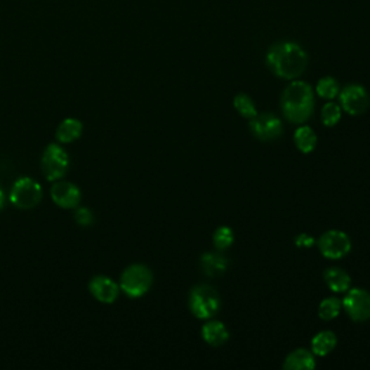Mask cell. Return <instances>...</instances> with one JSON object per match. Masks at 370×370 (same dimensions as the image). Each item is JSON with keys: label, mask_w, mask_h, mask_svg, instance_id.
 Here are the masks:
<instances>
[{"label": "cell", "mask_w": 370, "mask_h": 370, "mask_svg": "<svg viewBox=\"0 0 370 370\" xmlns=\"http://www.w3.org/2000/svg\"><path fill=\"white\" fill-rule=\"evenodd\" d=\"M234 242V233L230 227L227 226H221L218 227L214 234H213V243H214V248L218 251V252H223V251H227L230 246L233 244Z\"/></svg>", "instance_id": "obj_22"}, {"label": "cell", "mask_w": 370, "mask_h": 370, "mask_svg": "<svg viewBox=\"0 0 370 370\" xmlns=\"http://www.w3.org/2000/svg\"><path fill=\"white\" fill-rule=\"evenodd\" d=\"M338 98L341 105L340 107L352 116L363 114L370 105V97L366 88L360 84L346 86L343 90H340Z\"/></svg>", "instance_id": "obj_8"}, {"label": "cell", "mask_w": 370, "mask_h": 370, "mask_svg": "<svg viewBox=\"0 0 370 370\" xmlns=\"http://www.w3.org/2000/svg\"><path fill=\"white\" fill-rule=\"evenodd\" d=\"M337 346V337L330 330H323L317 333L311 340V350L314 356H327Z\"/></svg>", "instance_id": "obj_17"}, {"label": "cell", "mask_w": 370, "mask_h": 370, "mask_svg": "<svg viewBox=\"0 0 370 370\" xmlns=\"http://www.w3.org/2000/svg\"><path fill=\"white\" fill-rule=\"evenodd\" d=\"M9 197L16 209L31 210L37 207L42 200V187L35 180L23 177L15 181Z\"/></svg>", "instance_id": "obj_5"}, {"label": "cell", "mask_w": 370, "mask_h": 370, "mask_svg": "<svg viewBox=\"0 0 370 370\" xmlns=\"http://www.w3.org/2000/svg\"><path fill=\"white\" fill-rule=\"evenodd\" d=\"M249 128L252 133L263 142L275 140L284 132L281 119H278L272 113H258L253 119H251Z\"/></svg>", "instance_id": "obj_10"}, {"label": "cell", "mask_w": 370, "mask_h": 370, "mask_svg": "<svg viewBox=\"0 0 370 370\" xmlns=\"http://www.w3.org/2000/svg\"><path fill=\"white\" fill-rule=\"evenodd\" d=\"M324 281L334 292H348L352 285L350 275L341 267H329L324 270Z\"/></svg>", "instance_id": "obj_16"}, {"label": "cell", "mask_w": 370, "mask_h": 370, "mask_svg": "<svg viewBox=\"0 0 370 370\" xmlns=\"http://www.w3.org/2000/svg\"><path fill=\"white\" fill-rule=\"evenodd\" d=\"M318 249L326 259L338 260L352 251V240L341 230H329L318 239Z\"/></svg>", "instance_id": "obj_7"}, {"label": "cell", "mask_w": 370, "mask_h": 370, "mask_svg": "<svg viewBox=\"0 0 370 370\" xmlns=\"http://www.w3.org/2000/svg\"><path fill=\"white\" fill-rule=\"evenodd\" d=\"M88 289L93 297L102 304H113L120 292V286L109 277H94L90 284Z\"/></svg>", "instance_id": "obj_12"}, {"label": "cell", "mask_w": 370, "mask_h": 370, "mask_svg": "<svg viewBox=\"0 0 370 370\" xmlns=\"http://www.w3.org/2000/svg\"><path fill=\"white\" fill-rule=\"evenodd\" d=\"M201 336H203L204 341L207 344H210V346L220 348V346H223V344L229 340V330L221 322H217V319H211V322H209L203 326Z\"/></svg>", "instance_id": "obj_14"}, {"label": "cell", "mask_w": 370, "mask_h": 370, "mask_svg": "<svg viewBox=\"0 0 370 370\" xmlns=\"http://www.w3.org/2000/svg\"><path fill=\"white\" fill-rule=\"evenodd\" d=\"M51 199L61 209H76L81 201V191L76 184L58 181L51 188Z\"/></svg>", "instance_id": "obj_11"}, {"label": "cell", "mask_w": 370, "mask_h": 370, "mask_svg": "<svg viewBox=\"0 0 370 370\" xmlns=\"http://www.w3.org/2000/svg\"><path fill=\"white\" fill-rule=\"evenodd\" d=\"M154 282L152 270L145 265H131L128 266L120 277V289L125 292L129 298H140L151 289Z\"/></svg>", "instance_id": "obj_3"}, {"label": "cell", "mask_w": 370, "mask_h": 370, "mask_svg": "<svg viewBox=\"0 0 370 370\" xmlns=\"http://www.w3.org/2000/svg\"><path fill=\"white\" fill-rule=\"evenodd\" d=\"M266 64L279 79L295 80L307 70L308 55L301 45L284 41L269 48Z\"/></svg>", "instance_id": "obj_1"}, {"label": "cell", "mask_w": 370, "mask_h": 370, "mask_svg": "<svg viewBox=\"0 0 370 370\" xmlns=\"http://www.w3.org/2000/svg\"><path fill=\"white\" fill-rule=\"evenodd\" d=\"M4 206H5V194H4L2 188H0V210L4 209Z\"/></svg>", "instance_id": "obj_27"}, {"label": "cell", "mask_w": 370, "mask_h": 370, "mask_svg": "<svg viewBox=\"0 0 370 370\" xmlns=\"http://www.w3.org/2000/svg\"><path fill=\"white\" fill-rule=\"evenodd\" d=\"M341 119V107L333 102H329L322 109V120L326 126H336Z\"/></svg>", "instance_id": "obj_24"}, {"label": "cell", "mask_w": 370, "mask_h": 370, "mask_svg": "<svg viewBox=\"0 0 370 370\" xmlns=\"http://www.w3.org/2000/svg\"><path fill=\"white\" fill-rule=\"evenodd\" d=\"M74 218H76L77 225L80 226H90L94 223V214L87 207H79L76 210V214H74Z\"/></svg>", "instance_id": "obj_25"}, {"label": "cell", "mask_w": 370, "mask_h": 370, "mask_svg": "<svg viewBox=\"0 0 370 370\" xmlns=\"http://www.w3.org/2000/svg\"><path fill=\"white\" fill-rule=\"evenodd\" d=\"M201 270L207 277H218L225 274L229 266V260L220 252H206L200 258Z\"/></svg>", "instance_id": "obj_13"}, {"label": "cell", "mask_w": 370, "mask_h": 370, "mask_svg": "<svg viewBox=\"0 0 370 370\" xmlns=\"http://www.w3.org/2000/svg\"><path fill=\"white\" fill-rule=\"evenodd\" d=\"M293 142L303 154H311L318 143L315 132L308 126H301L293 133Z\"/></svg>", "instance_id": "obj_19"}, {"label": "cell", "mask_w": 370, "mask_h": 370, "mask_svg": "<svg viewBox=\"0 0 370 370\" xmlns=\"http://www.w3.org/2000/svg\"><path fill=\"white\" fill-rule=\"evenodd\" d=\"M188 307L192 315H195L197 318L210 319L220 310V297L213 286L200 284L194 286L190 292Z\"/></svg>", "instance_id": "obj_4"}, {"label": "cell", "mask_w": 370, "mask_h": 370, "mask_svg": "<svg viewBox=\"0 0 370 370\" xmlns=\"http://www.w3.org/2000/svg\"><path fill=\"white\" fill-rule=\"evenodd\" d=\"M315 367L314 353L307 349H297L291 352L284 363V369L286 370H311Z\"/></svg>", "instance_id": "obj_15"}, {"label": "cell", "mask_w": 370, "mask_h": 370, "mask_svg": "<svg viewBox=\"0 0 370 370\" xmlns=\"http://www.w3.org/2000/svg\"><path fill=\"white\" fill-rule=\"evenodd\" d=\"M314 91L305 81H292L282 93L281 105L285 117L291 123H305L314 113Z\"/></svg>", "instance_id": "obj_2"}, {"label": "cell", "mask_w": 370, "mask_h": 370, "mask_svg": "<svg viewBox=\"0 0 370 370\" xmlns=\"http://www.w3.org/2000/svg\"><path fill=\"white\" fill-rule=\"evenodd\" d=\"M295 246H298V248H304V249H310L315 244V239L307 233H300L297 237L293 239Z\"/></svg>", "instance_id": "obj_26"}, {"label": "cell", "mask_w": 370, "mask_h": 370, "mask_svg": "<svg viewBox=\"0 0 370 370\" xmlns=\"http://www.w3.org/2000/svg\"><path fill=\"white\" fill-rule=\"evenodd\" d=\"M341 310V301L338 298H326L322 301L318 307V315L324 322H330V319H334Z\"/></svg>", "instance_id": "obj_23"}, {"label": "cell", "mask_w": 370, "mask_h": 370, "mask_svg": "<svg viewBox=\"0 0 370 370\" xmlns=\"http://www.w3.org/2000/svg\"><path fill=\"white\" fill-rule=\"evenodd\" d=\"M233 105H234V109L240 113V116H243L244 119H253L256 114H258V110H256V106L253 103L252 98L248 95V94H237L234 97L233 100Z\"/></svg>", "instance_id": "obj_20"}, {"label": "cell", "mask_w": 370, "mask_h": 370, "mask_svg": "<svg viewBox=\"0 0 370 370\" xmlns=\"http://www.w3.org/2000/svg\"><path fill=\"white\" fill-rule=\"evenodd\" d=\"M341 307L353 322L362 323L370 318V292L362 288L349 289Z\"/></svg>", "instance_id": "obj_9"}, {"label": "cell", "mask_w": 370, "mask_h": 370, "mask_svg": "<svg viewBox=\"0 0 370 370\" xmlns=\"http://www.w3.org/2000/svg\"><path fill=\"white\" fill-rule=\"evenodd\" d=\"M315 91L322 98H326V100H333V98L338 97L340 84L333 77H323L318 81Z\"/></svg>", "instance_id": "obj_21"}, {"label": "cell", "mask_w": 370, "mask_h": 370, "mask_svg": "<svg viewBox=\"0 0 370 370\" xmlns=\"http://www.w3.org/2000/svg\"><path fill=\"white\" fill-rule=\"evenodd\" d=\"M83 133V123L79 119H65L57 129V139L61 143H71L77 140Z\"/></svg>", "instance_id": "obj_18"}, {"label": "cell", "mask_w": 370, "mask_h": 370, "mask_svg": "<svg viewBox=\"0 0 370 370\" xmlns=\"http://www.w3.org/2000/svg\"><path fill=\"white\" fill-rule=\"evenodd\" d=\"M41 166L48 181H58L67 174L70 168V158L60 145L51 143L45 147Z\"/></svg>", "instance_id": "obj_6"}]
</instances>
